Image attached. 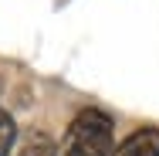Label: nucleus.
Masks as SVG:
<instances>
[{
	"label": "nucleus",
	"instance_id": "nucleus-3",
	"mask_svg": "<svg viewBox=\"0 0 159 156\" xmlns=\"http://www.w3.org/2000/svg\"><path fill=\"white\" fill-rule=\"evenodd\" d=\"M17 156H58V146H54V139H51L44 129H37V132H31V136L20 143Z\"/></svg>",
	"mask_w": 159,
	"mask_h": 156
},
{
	"label": "nucleus",
	"instance_id": "nucleus-2",
	"mask_svg": "<svg viewBox=\"0 0 159 156\" xmlns=\"http://www.w3.org/2000/svg\"><path fill=\"white\" fill-rule=\"evenodd\" d=\"M112 156H159V125H139L115 146Z\"/></svg>",
	"mask_w": 159,
	"mask_h": 156
},
{
	"label": "nucleus",
	"instance_id": "nucleus-1",
	"mask_svg": "<svg viewBox=\"0 0 159 156\" xmlns=\"http://www.w3.org/2000/svg\"><path fill=\"white\" fill-rule=\"evenodd\" d=\"M115 153V122L95 105L78 109L68 122L58 156H112Z\"/></svg>",
	"mask_w": 159,
	"mask_h": 156
},
{
	"label": "nucleus",
	"instance_id": "nucleus-4",
	"mask_svg": "<svg viewBox=\"0 0 159 156\" xmlns=\"http://www.w3.org/2000/svg\"><path fill=\"white\" fill-rule=\"evenodd\" d=\"M14 143H17V122L7 109H0V156H10Z\"/></svg>",
	"mask_w": 159,
	"mask_h": 156
}]
</instances>
